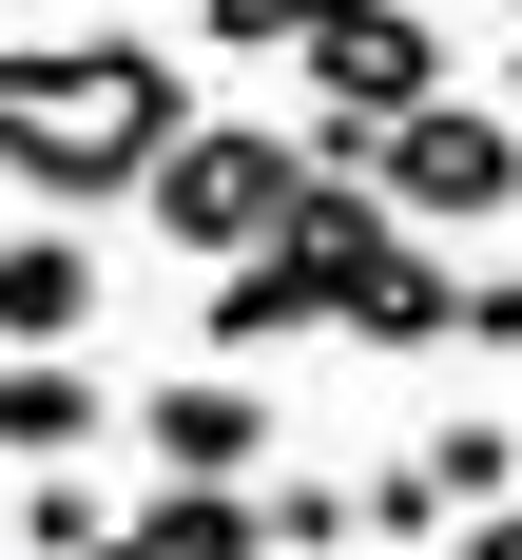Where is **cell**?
<instances>
[{
  "label": "cell",
  "instance_id": "1",
  "mask_svg": "<svg viewBox=\"0 0 522 560\" xmlns=\"http://www.w3.org/2000/svg\"><path fill=\"white\" fill-rule=\"evenodd\" d=\"M174 116L194 97H174L155 39H0V174H20L58 232L116 213V194L174 155Z\"/></svg>",
  "mask_w": 522,
  "mask_h": 560
},
{
  "label": "cell",
  "instance_id": "2",
  "mask_svg": "<svg viewBox=\"0 0 522 560\" xmlns=\"http://www.w3.org/2000/svg\"><path fill=\"white\" fill-rule=\"evenodd\" d=\"M310 155L368 174L406 252H445V232H503V213H522V116H503V97H464V78H445V97H406L387 136H310Z\"/></svg>",
  "mask_w": 522,
  "mask_h": 560
},
{
  "label": "cell",
  "instance_id": "3",
  "mask_svg": "<svg viewBox=\"0 0 522 560\" xmlns=\"http://www.w3.org/2000/svg\"><path fill=\"white\" fill-rule=\"evenodd\" d=\"M290 194H310V136H271V116H174V155L136 174V213L194 252V271H232V252H271Z\"/></svg>",
  "mask_w": 522,
  "mask_h": 560
},
{
  "label": "cell",
  "instance_id": "4",
  "mask_svg": "<svg viewBox=\"0 0 522 560\" xmlns=\"http://www.w3.org/2000/svg\"><path fill=\"white\" fill-rule=\"evenodd\" d=\"M290 78H310V136H387L406 97H445V20L426 0H290Z\"/></svg>",
  "mask_w": 522,
  "mask_h": 560
},
{
  "label": "cell",
  "instance_id": "5",
  "mask_svg": "<svg viewBox=\"0 0 522 560\" xmlns=\"http://www.w3.org/2000/svg\"><path fill=\"white\" fill-rule=\"evenodd\" d=\"M136 445H155V483H271V368H174V387H136Z\"/></svg>",
  "mask_w": 522,
  "mask_h": 560
},
{
  "label": "cell",
  "instance_id": "6",
  "mask_svg": "<svg viewBox=\"0 0 522 560\" xmlns=\"http://www.w3.org/2000/svg\"><path fill=\"white\" fill-rule=\"evenodd\" d=\"M97 310H116L97 232H0V368H39V348H78Z\"/></svg>",
  "mask_w": 522,
  "mask_h": 560
},
{
  "label": "cell",
  "instance_id": "7",
  "mask_svg": "<svg viewBox=\"0 0 522 560\" xmlns=\"http://www.w3.org/2000/svg\"><path fill=\"white\" fill-rule=\"evenodd\" d=\"M310 329H329L310 252H232V271H213V310H194V348H213V368H271V348H310Z\"/></svg>",
  "mask_w": 522,
  "mask_h": 560
},
{
  "label": "cell",
  "instance_id": "8",
  "mask_svg": "<svg viewBox=\"0 0 522 560\" xmlns=\"http://www.w3.org/2000/svg\"><path fill=\"white\" fill-rule=\"evenodd\" d=\"M116 445V387L78 368V348H39V368H0V464H78Z\"/></svg>",
  "mask_w": 522,
  "mask_h": 560
},
{
  "label": "cell",
  "instance_id": "9",
  "mask_svg": "<svg viewBox=\"0 0 522 560\" xmlns=\"http://www.w3.org/2000/svg\"><path fill=\"white\" fill-rule=\"evenodd\" d=\"M406 464L445 483V522H503V503H522V425H503V406H445V425H426Z\"/></svg>",
  "mask_w": 522,
  "mask_h": 560
},
{
  "label": "cell",
  "instance_id": "10",
  "mask_svg": "<svg viewBox=\"0 0 522 560\" xmlns=\"http://www.w3.org/2000/svg\"><path fill=\"white\" fill-rule=\"evenodd\" d=\"M116 541H136V560H271V522H252V483H155Z\"/></svg>",
  "mask_w": 522,
  "mask_h": 560
},
{
  "label": "cell",
  "instance_id": "11",
  "mask_svg": "<svg viewBox=\"0 0 522 560\" xmlns=\"http://www.w3.org/2000/svg\"><path fill=\"white\" fill-rule=\"evenodd\" d=\"M445 290H464L445 252H406V271L368 290V310H348V348H406V368H426V348H445Z\"/></svg>",
  "mask_w": 522,
  "mask_h": 560
},
{
  "label": "cell",
  "instance_id": "12",
  "mask_svg": "<svg viewBox=\"0 0 522 560\" xmlns=\"http://www.w3.org/2000/svg\"><path fill=\"white\" fill-rule=\"evenodd\" d=\"M20 541H39V560H97V541H116L97 464H39V483H20Z\"/></svg>",
  "mask_w": 522,
  "mask_h": 560
},
{
  "label": "cell",
  "instance_id": "13",
  "mask_svg": "<svg viewBox=\"0 0 522 560\" xmlns=\"http://www.w3.org/2000/svg\"><path fill=\"white\" fill-rule=\"evenodd\" d=\"M252 522H271V560H348V483H310V464H271Z\"/></svg>",
  "mask_w": 522,
  "mask_h": 560
},
{
  "label": "cell",
  "instance_id": "14",
  "mask_svg": "<svg viewBox=\"0 0 522 560\" xmlns=\"http://www.w3.org/2000/svg\"><path fill=\"white\" fill-rule=\"evenodd\" d=\"M348 541H445V483H426V464H368V483H348Z\"/></svg>",
  "mask_w": 522,
  "mask_h": 560
},
{
  "label": "cell",
  "instance_id": "15",
  "mask_svg": "<svg viewBox=\"0 0 522 560\" xmlns=\"http://www.w3.org/2000/svg\"><path fill=\"white\" fill-rule=\"evenodd\" d=\"M445 348H522V271H464L445 290Z\"/></svg>",
  "mask_w": 522,
  "mask_h": 560
},
{
  "label": "cell",
  "instance_id": "16",
  "mask_svg": "<svg viewBox=\"0 0 522 560\" xmlns=\"http://www.w3.org/2000/svg\"><path fill=\"white\" fill-rule=\"evenodd\" d=\"M194 39H213V58H271V39H290V0H194Z\"/></svg>",
  "mask_w": 522,
  "mask_h": 560
},
{
  "label": "cell",
  "instance_id": "17",
  "mask_svg": "<svg viewBox=\"0 0 522 560\" xmlns=\"http://www.w3.org/2000/svg\"><path fill=\"white\" fill-rule=\"evenodd\" d=\"M464 560H522V503H503V522H464Z\"/></svg>",
  "mask_w": 522,
  "mask_h": 560
}]
</instances>
